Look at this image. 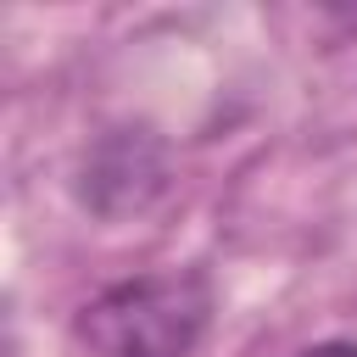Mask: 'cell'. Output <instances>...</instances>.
<instances>
[{
    "label": "cell",
    "mask_w": 357,
    "mask_h": 357,
    "mask_svg": "<svg viewBox=\"0 0 357 357\" xmlns=\"http://www.w3.org/2000/svg\"><path fill=\"white\" fill-rule=\"evenodd\" d=\"M218 312L201 268H162L89 296L73 318V340L89 357H195Z\"/></svg>",
    "instance_id": "6da1fadb"
},
{
    "label": "cell",
    "mask_w": 357,
    "mask_h": 357,
    "mask_svg": "<svg viewBox=\"0 0 357 357\" xmlns=\"http://www.w3.org/2000/svg\"><path fill=\"white\" fill-rule=\"evenodd\" d=\"M167 190V145L151 128H112L100 134L73 178V195L95 218H134L156 206Z\"/></svg>",
    "instance_id": "7a4b0ae2"
},
{
    "label": "cell",
    "mask_w": 357,
    "mask_h": 357,
    "mask_svg": "<svg viewBox=\"0 0 357 357\" xmlns=\"http://www.w3.org/2000/svg\"><path fill=\"white\" fill-rule=\"evenodd\" d=\"M290 357H357V340H318V346H301Z\"/></svg>",
    "instance_id": "3957f363"
}]
</instances>
